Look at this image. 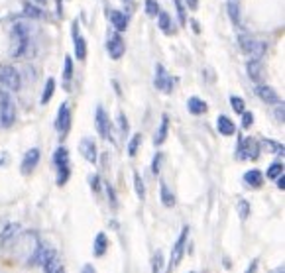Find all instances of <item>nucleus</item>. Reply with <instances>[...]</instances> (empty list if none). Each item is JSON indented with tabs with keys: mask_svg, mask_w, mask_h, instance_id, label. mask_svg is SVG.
<instances>
[{
	"mask_svg": "<svg viewBox=\"0 0 285 273\" xmlns=\"http://www.w3.org/2000/svg\"><path fill=\"white\" fill-rule=\"evenodd\" d=\"M189 273H195V272H189Z\"/></svg>",
	"mask_w": 285,
	"mask_h": 273,
	"instance_id": "4d7b16f0",
	"label": "nucleus"
},
{
	"mask_svg": "<svg viewBox=\"0 0 285 273\" xmlns=\"http://www.w3.org/2000/svg\"><path fill=\"white\" fill-rule=\"evenodd\" d=\"M256 270H258V260H254V262H252V266L246 270V273H256Z\"/></svg>",
	"mask_w": 285,
	"mask_h": 273,
	"instance_id": "3c124183",
	"label": "nucleus"
},
{
	"mask_svg": "<svg viewBox=\"0 0 285 273\" xmlns=\"http://www.w3.org/2000/svg\"><path fill=\"white\" fill-rule=\"evenodd\" d=\"M238 44H240V48H242L244 54L250 55V59H262L266 55V50H268V46L264 42H258V40L246 36V34L238 36Z\"/></svg>",
	"mask_w": 285,
	"mask_h": 273,
	"instance_id": "7ed1b4c3",
	"label": "nucleus"
},
{
	"mask_svg": "<svg viewBox=\"0 0 285 273\" xmlns=\"http://www.w3.org/2000/svg\"><path fill=\"white\" fill-rule=\"evenodd\" d=\"M230 107L234 109L236 114L246 112V103H244V99H240V97H230Z\"/></svg>",
	"mask_w": 285,
	"mask_h": 273,
	"instance_id": "72a5a7b5",
	"label": "nucleus"
},
{
	"mask_svg": "<svg viewBox=\"0 0 285 273\" xmlns=\"http://www.w3.org/2000/svg\"><path fill=\"white\" fill-rule=\"evenodd\" d=\"M187 2V6L191 8V10H197L199 8V0H185Z\"/></svg>",
	"mask_w": 285,
	"mask_h": 273,
	"instance_id": "8fccbe9b",
	"label": "nucleus"
},
{
	"mask_svg": "<svg viewBox=\"0 0 285 273\" xmlns=\"http://www.w3.org/2000/svg\"><path fill=\"white\" fill-rule=\"evenodd\" d=\"M254 124V114L252 112H242V128H250Z\"/></svg>",
	"mask_w": 285,
	"mask_h": 273,
	"instance_id": "a19ab883",
	"label": "nucleus"
},
{
	"mask_svg": "<svg viewBox=\"0 0 285 273\" xmlns=\"http://www.w3.org/2000/svg\"><path fill=\"white\" fill-rule=\"evenodd\" d=\"M152 273H166V258H164V252H162V250H158V252L154 254Z\"/></svg>",
	"mask_w": 285,
	"mask_h": 273,
	"instance_id": "b1692460",
	"label": "nucleus"
},
{
	"mask_svg": "<svg viewBox=\"0 0 285 273\" xmlns=\"http://www.w3.org/2000/svg\"><path fill=\"white\" fill-rule=\"evenodd\" d=\"M238 217L242 220H246L248 217H250V203L248 201H238Z\"/></svg>",
	"mask_w": 285,
	"mask_h": 273,
	"instance_id": "f704fd0d",
	"label": "nucleus"
},
{
	"mask_svg": "<svg viewBox=\"0 0 285 273\" xmlns=\"http://www.w3.org/2000/svg\"><path fill=\"white\" fill-rule=\"evenodd\" d=\"M83 273H97V270L93 268V264H85L83 266Z\"/></svg>",
	"mask_w": 285,
	"mask_h": 273,
	"instance_id": "09e8293b",
	"label": "nucleus"
},
{
	"mask_svg": "<svg viewBox=\"0 0 285 273\" xmlns=\"http://www.w3.org/2000/svg\"><path fill=\"white\" fill-rule=\"evenodd\" d=\"M0 85H4L10 91H20L22 77H20L18 69H14L12 65H2L0 63Z\"/></svg>",
	"mask_w": 285,
	"mask_h": 273,
	"instance_id": "39448f33",
	"label": "nucleus"
},
{
	"mask_svg": "<svg viewBox=\"0 0 285 273\" xmlns=\"http://www.w3.org/2000/svg\"><path fill=\"white\" fill-rule=\"evenodd\" d=\"M40 156H42V154H40L38 148H32V150L26 152V156H24V160H22V167H20L24 175H30V173L38 167V164H40Z\"/></svg>",
	"mask_w": 285,
	"mask_h": 273,
	"instance_id": "ddd939ff",
	"label": "nucleus"
},
{
	"mask_svg": "<svg viewBox=\"0 0 285 273\" xmlns=\"http://www.w3.org/2000/svg\"><path fill=\"white\" fill-rule=\"evenodd\" d=\"M278 273H284V270H280V272H278Z\"/></svg>",
	"mask_w": 285,
	"mask_h": 273,
	"instance_id": "5fc2aeb1",
	"label": "nucleus"
},
{
	"mask_svg": "<svg viewBox=\"0 0 285 273\" xmlns=\"http://www.w3.org/2000/svg\"><path fill=\"white\" fill-rule=\"evenodd\" d=\"M20 232V226L18 224H14V222H10V224H6L4 228H2V232H0V244H8L10 240H14V236Z\"/></svg>",
	"mask_w": 285,
	"mask_h": 273,
	"instance_id": "4be33fe9",
	"label": "nucleus"
},
{
	"mask_svg": "<svg viewBox=\"0 0 285 273\" xmlns=\"http://www.w3.org/2000/svg\"><path fill=\"white\" fill-rule=\"evenodd\" d=\"M160 193H162V203H164V207H175V197H173V193H171V189L162 181V185H160Z\"/></svg>",
	"mask_w": 285,
	"mask_h": 273,
	"instance_id": "393cba45",
	"label": "nucleus"
},
{
	"mask_svg": "<svg viewBox=\"0 0 285 273\" xmlns=\"http://www.w3.org/2000/svg\"><path fill=\"white\" fill-rule=\"evenodd\" d=\"M107 52H109V55H111L113 59H120V57L124 55V52H126V48H124V40L120 38V34H118L116 30H111V32H109Z\"/></svg>",
	"mask_w": 285,
	"mask_h": 273,
	"instance_id": "1a4fd4ad",
	"label": "nucleus"
},
{
	"mask_svg": "<svg viewBox=\"0 0 285 273\" xmlns=\"http://www.w3.org/2000/svg\"><path fill=\"white\" fill-rule=\"evenodd\" d=\"M73 44H75V57L79 59V61H85L87 59V42H85V38L79 34V24L77 22H73Z\"/></svg>",
	"mask_w": 285,
	"mask_h": 273,
	"instance_id": "f8f14e48",
	"label": "nucleus"
},
{
	"mask_svg": "<svg viewBox=\"0 0 285 273\" xmlns=\"http://www.w3.org/2000/svg\"><path fill=\"white\" fill-rule=\"evenodd\" d=\"M91 187H93L97 193L101 191V177H99V175H93V177H91Z\"/></svg>",
	"mask_w": 285,
	"mask_h": 273,
	"instance_id": "c03bdc74",
	"label": "nucleus"
},
{
	"mask_svg": "<svg viewBox=\"0 0 285 273\" xmlns=\"http://www.w3.org/2000/svg\"><path fill=\"white\" fill-rule=\"evenodd\" d=\"M246 69H248V75H250V79L254 83H262V79H264V63H262V59H250Z\"/></svg>",
	"mask_w": 285,
	"mask_h": 273,
	"instance_id": "2eb2a0df",
	"label": "nucleus"
},
{
	"mask_svg": "<svg viewBox=\"0 0 285 273\" xmlns=\"http://www.w3.org/2000/svg\"><path fill=\"white\" fill-rule=\"evenodd\" d=\"M69 177H71V167H69V165L57 167V185H59V187H63V185L69 181Z\"/></svg>",
	"mask_w": 285,
	"mask_h": 273,
	"instance_id": "7c9ffc66",
	"label": "nucleus"
},
{
	"mask_svg": "<svg viewBox=\"0 0 285 273\" xmlns=\"http://www.w3.org/2000/svg\"><path fill=\"white\" fill-rule=\"evenodd\" d=\"M187 109L191 114H195V116H199V114H205L207 112V103L203 101V99H199V97H191L189 101H187Z\"/></svg>",
	"mask_w": 285,
	"mask_h": 273,
	"instance_id": "412c9836",
	"label": "nucleus"
},
{
	"mask_svg": "<svg viewBox=\"0 0 285 273\" xmlns=\"http://www.w3.org/2000/svg\"><path fill=\"white\" fill-rule=\"evenodd\" d=\"M146 14L152 16V18H156L160 14V4L156 0H146Z\"/></svg>",
	"mask_w": 285,
	"mask_h": 273,
	"instance_id": "e433bc0d",
	"label": "nucleus"
},
{
	"mask_svg": "<svg viewBox=\"0 0 285 273\" xmlns=\"http://www.w3.org/2000/svg\"><path fill=\"white\" fill-rule=\"evenodd\" d=\"M107 16H109V20L113 22V30H116L118 34H120V32H126V28H128V16H126L124 12H120V10H109Z\"/></svg>",
	"mask_w": 285,
	"mask_h": 273,
	"instance_id": "4468645a",
	"label": "nucleus"
},
{
	"mask_svg": "<svg viewBox=\"0 0 285 273\" xmlns=\"http://www.w3.org/2000/svg\"><path fill=\"white\" fill-rule=\"evenodd\" d=\"M187 238H189V226H185L179 234V238L175 240L173 248H171V262H170V268H177L185 256V246H187Z\"/></svg>",
	"mask_w": 285,
	"mask_h": 273,
	"instance_id": "423d86ee",
	"label": "nucleus"
},
{
	"mask_svg": "<svg viewBox=\"0 0 285 273\" xmlns=\"http://www.w3.org/2000/svg\"><path fill=\"white\" fill-rule=\"evenodd\" d=\"M71 79H73V59L65 57V65H63V85H65V89L71 87Z\"/></svg>",
	"mask_w": 285,
	"mask_h": 273,
	"instance_id": "bb28decb",
	"label": "nucleus"
},
{
	"mask_svg": "<svg viewBox=\"0 0 285 273\" xmlns=\"http://www.w3.org/2000/svg\"><path fill=\"white\" fill-rule=\"evenodd\" d=\"M79 152H81V156H83L89 164H97L99 152H97V144H95V140H91V138H83V140H81V144H79Z\"/></svg>",
	"mask_w": 285,
	"mask_h": 273,
	"instance_id": "9b49d317",
	"label": "nucleus"
},
{
	"mask_svg": "<svg viewBox=\"0 0 285 273\" xmlns=\"http://www.w3.org/2000/svg\"><path fill=\"white\" fill-rule=\"evenodd\" d=\"M57 14H59V16L63 14V6H61V0H57Z\"/></svg>",
	"mask_w": 285,
	"mask_h": 273,
	"instance_id": "864d4df0",
	"label": "nucleus"
},
{
	"mask_svg": "<svg viewBox=\"0 0 285 273\" xmlns=\"http://www.w3.org/2000/svg\"><path fill=\"white\" fill-rule=\"evenodd\" d=\"M168 132H170V116L164 114V116H162V122H160V128H158V132H156V136H154V144H156V146H162V144L168 140Z\"/></svg>",
	"mask_w": 285,
	"mask_h": 273,
	"instance_id": "a211bd4d",
	"label": "nucleus"
},
{
	"mask_svg": "<svg viewBox=\"0 0 285 273\" xmlns=\"http://www.w3.org/2000/svg\"><path fill=\"white\" fill-rule=\"evenodd\" d=\"M95 126H97V132L103 140H111L113 138V132H111V120L107 116V112L103 107H97V114H95Z\"/></svg>",
	"mask_w": 285,
	"mask_h": 273,
	"instance_id": "6e6552de",
	"label": "nucleus"
},
{
	"mask_svg": "<svg viewBox=\"0 0 285 273\" xmlns=\"http://www.w3.org/2000/svg\"><path fill=\"white\" fill-rule=\"evenodd\" d=\"M124 2H132V0H124Z\"/></svg>",
	"mask_w": 285,
	"mask_h": 273,
	"instance_id": "6e6d98bb",
	"label": "nucleus"
},
{
	"mask_svg": "<svg viewBox=\"0 0 285 273\" xmlns=\"http://www.w3.org/2000/svg\"><path fill=\"white\" fill-rule=\"evenodd\" d=\"M54 164L56 167H65V165H69V152H67V148H57L56 154H54Z\"/></svg>",
	"mask_w": 285,
	"mask_h": 273,
	"instance_id": "a878e982",
	"label": "nucleus"
},
{
	"mask_svg": "<svg viewBox=\"0 0 285 273\" xmlns=\"http://www.w3.org/2000/svg\"><path fill=\"white\" fill-rule=\"evenodd\" d=\"M175 8H177L179 24H181V26H185V24H187V14H185V8H183V2H181V0H175Z\"/></svg>",
	"mask_w": 285,
	"mask_h": 273,
	"instance_id": "58836bf2",
	"label": "nucleus"
},
{
	"mask_svg": "<svg viewBox=\"0 0 285 273\" xmlns=\"http://www.w3.org/2000/svg\"><path fill=\"white\" fill-rule=\"evenodd\" d=\"M56 128L61 136H65V134L69 132V128H71V109H69V105H67V103H63V105L59 107L57 120H56Z\"/></svg>",
	"mask_w": 285,
	"mask_h": 273,
	"instance_id": "9d476101",
	"label": "nucleus"
},
{
	"mask_svg": "<svg viewBox=\"0 0 285 273\" xmlns=\"http://www.w3.org/2000/svg\"><path fill=\"white\" fill-rule=\"evenodd\" d=\"M238 160H258L260 158V144L252 138H240L236 148Z\"/></svg>",
	"mask_w": 285,
	"mask_h": 273,
	"instance_id": "20e7f679",
	"label": "nucleus"
},
{
	"mask_svg": "<svg viewBox=\"0 0 285 273\" xmlns=\"http://www.w3.org/2000/svg\"><path fill=\"white\" fill-rule=\"evenodd\" d=\"M276 118H278L280 122H284V120H285V107H284V103H278V107H276Z\"/></svg>",
	"mask_w": 285,
	"mask_h": 273,
	"instance_id": "37998d69",
	"label": "nucleus"
},
{
	"mask_svg": "<svg viewBox=\"0 0 285 273\" xmlns=\"http://www.w3.org/2000/svg\"><path fill=\"white\" fill-rule=\"evenodd\" d=\"M140 144H142V134H134L132 140H130V144H128V156H130V158H134V156L138 154Z\"/></svg>",
	"mask_w": 285,
	"mask_h": 273,
	"instance_id": "2f4dec72",
	"label": "nucleus"
},
{
	"mask_svg": "<svg viewBox=\"0 0 285 273\" xmlns=\"http://www.w3.org/2000/svg\"><path fill=\"white\" fill-rule=\"evenodd\" d=\"M154 85H156V89H158V91H162V93H166V95H170L171 91H173V79H171V75L166 71V67H164L162 63H158V65H156Z\"/></svg>",
	"mask_w": 285,
	"mask_h": 273,
	"instance_id": "0eeeda50",
	"label": "nucleus"
},
{
	"mask_svg": "<svg viewBox=\"0 0 285 273\" xmlns=\"http://www.w3.org/2000/svg\"><path fill=\"white\" fill-rule=\"evenodd\" d=\"M256 95H258L264 103H268V105H278V103H280L278 93H276L272 87H268V85H258V87H256Z\"/></svg>",
	"mask_w": 285,
	"mask_h": 273,
	"instance_id": "dca6fc26",
	"label": "nucleus"
},
{
	"mask_svg": "<svg viewBox=\"0 0 285 273\" xmlns=\"http://www.w3.org/2000/svg\"><path fill=\"white\" fill-rule=\"evenodd\" d=\"M276 183H278V189H282V191H284V189H285V177H284V173H282V175H280V177L276 179Z\"/></svg>",
	"mask_w": 285,
	"mask_h": 273,
	"instance_id": "de8ad7c7",
	"label": "nucleus"
},
{
	"mask_svg": "<svg viewBox=\"0 0 285 273\" xmlns=\"http://www.w3.org/2000/svg\"><path fill=\"white\" fill-rule=\"evenodd\" d=\"M244 183L250 185L252 189H260L264 185V173L260 169H250L244 173Z\"/></svg>",
	"mask_w": 285,
	"mask_h": 273,
	"instance_id": "f3484780",
	"label": "nucleus"
},
{
	"mask_svg": "<svg viewBox=\"0 0 285 273\" xmlns=\"http://www.w3.org/2000/svg\"><path fill=\"white\" fill-rule=\"evenodd\" d=\"M118 128H120L122 134H128V118H126L122 112L118 114Z\"/></svg>",
	"mask_w": 285,
	"mask_h": 273,
	"instance_id": "79ce46f5",
	"label": "nucleus"
},
{
	"mask_svg": "<svg viewBox=\"0 0 285 273\" xmlns=\"http://www.w3.org/2000/svg\"><path fill=\"white\" fill-rule=\"evenodd\" d=\"M6 160H8V154H6V152H0V167L6 164Z\"/></svg>",
	"mask_w": 285,
	"mask_h": 273,
	"instance_id": "603ef678",
	"label": "nucleus"
},
{
	"mask_svg": "<svg viewBox=\"0 0 285 273\" xmlns=\"http://www.w3.org/2000/svg\"><path fill=\"white\" fill-rule=\"evenodd\" d=\"M107 193H109V199H111V205L116 207V197H114V189L111 185H107Z\"/></svg>",
	"mask_w": 285,
	"mask_h": 273,
	"instance_id": "a18cd8bd",
	"label": "nucleus"
},
{
	"mask_svg": "<svg viewBox=\"0 0 285 273\" xmlns=\"http://www.w3.org/2000/svg\"><path fill=\"white\" fill-rule=\"evenodd\" d=\"M107 250H109L107 234H105V232H99V234L95 236V242H93V252H95L97 258H103V256L107 254Z\"/></svg>",
	"mask_w": 285,
	"mask_h": 273,
	"instance_id": "6ab92c4d",
	"label": "nucleus"
},
{
	"mask_svg": "<svg viewBox=\"0 0 285 273\" xmlns=\"http://www.w3.org/2000/svg\"><path fill=\"white\" fill-rule=\"evenodd\" d=\"M158 26H160V30L164 32V34H173V24H171V16L168 12H160L158 14Z\"/></svg>",
	"mask_w": 285,
	"mask_h": 273,
	"instance_id": "5701e85b",
	"label": "nucleus"
},
{
	"mask_svg": "<svg viewBox=\"0 0 285 273\" xmlns=\"http://www.w3.org/2000/svg\"><path fill=\"white\" fill-rule=\"evenodd\" d=\"M284 173V164H272L270 165V169H268V179H278L280 175Z\"/></svg>",
	"mask_w": 285,
	"mask_h": 273,
	"instance_id": "c9c22d12",
	"label": "nucleus"
},
{
	"mask_svg": "<svg viewBox=\"0 0 285 273\" xmlns=\"http://www.w3.org/2000/svg\"><path fill=\"white\" fill-rule=\"evenodd\" d=\"M24 14H26L28 18H44L42 8H38V6L30 4V2H24Z\"/></svg>",
	"mask_w": 285,
	"mask_h": 273,
	"instance_id": "c756f323",
	"label": "nucleus"
},
{
	"mask_svg": "<svg viewBox=\"0 0 285 273\" xmlns=\"http://www.w3.org/2000/svg\"><path fill=\"white\" fill-rule=\"evenodd\" d=\"M54 93H56V81H54V79H48V81H46V87H44V93H42V105H48V103L52 101Z\"/></svg>",
	"mask_w": 285,
	"mask_h": 273,
	"instance_id": "cd10ccee",
	"label": "nucleus"
},
{
	"mask_svg": "<svg viewBox=\"0 0 285 273\" xmlns=\"http://www.w3.org/2000/svg\"><path fill=\"white\" fill-rule=\"evenodd\" d=\"M134 189H136V195L140 197V201L146 199V185H144V179L140 177V173H134Z\"/></svg>",
	"mask_w": 285,
	"mask_h": 273,
	"instance_id": "c85d7f7f",
	"label": "nucleus"
},
{
	"mask_svg": "<svg viewBox=\"0 0 285 273\" xmlns=\"http://www.w3.org/2000/svg\"><path fill=\"white\" fill-rule=\"evenodd\" d=\"M227 8H228V14H230V20H232L234 24H238V22H240V8H238V4H236L234 0H230Z\"/></svg>",
	"mask_w": 285,
	"mask_h": 273,
	"instance_id": "473e14b6",
	"label": "nucleus"
},
{
	"mask_svg": "<svg viewBox=\"0 0 285 273\" xmlns=\"http://www.w3.org/2000/svg\"><path fill=\"white\" fill-rule=\"evenodd\" d=\"M217 128H219V132L223 134V136H234L236 134V126H234V122L225 116V114H221L219 118H217Z\"/></svg>",
	"mask_w": 285,
	"mask_h": 273,
	"instance_id": "aec40b11",
	"label": "nucleus"
},
{
	"mask_svg": "<svg viewBox=\"0 0 285 273\" xmlns=\"http://www.w3.org/2000/svg\"><path fill=\"white\" fill-rule=\"evenodd\" d=\"M26 2H30V4H34V6H38V8L48 6V0H26Z\"/></svg>",
	"mask_w": 285,
	"mask_h": 273,
	"instance_id": "49530a36",
	"label": "nucleus"
},
{
	"mask_svg": "<svg viewBox=\"0 0 285 273\" xmlns=\"http://www.w3.org/2000/svg\"><path fill=\"white\" fill-rule=\"evenodd\" d=\"M16 122V103L12 99V95L2 89L0 91V124L4 128H10Z\"/></svg>",
	"mask_w": 285,
	"mask_h": 273,
	"instance_id": "f03ea898",
	"label": "nucleus"
},
{
	"mask_svg": "<svg viewBox=\"0 0 285 273\" xmlns=\"http://www.w3.org/2000/svg\"><path fill=\"white\" fill-rule=\"evenodd\" d=\"M264 148H268V150H272V152L284 156V144H278V142H274V140H264Z\"/></svg>",
	"mask_w": 285,
	"mask_h": 273,
	"instance_id": "4c0bfd02",
	"label": "nucleus"
},
{
	"mask_svg": "<svg viewBox=\"0 0 285 273\" xmlns=\"http://www.w3.org/2000/svg\"><path fill=\"white\" fill-rule=\"evenodd\" d=\"M162 162H164V154H156V156H154V162H152V173H154V175H160Z\"/></svg>",
	"mask_w": 285,
	"mask_h": 273,
	"instance_id": "ea45409f",
	"label": "nucleus"
},
{
	"mask_svg": "<svg viewBox=\"0 0 285 273\" xmlns=\"http://www.w3.org/2000/svg\"><path fill=\"white\" fill-rule=\"evenodd\" d=\"M28 46H30V30L24 22H16L10 32V55L22 57L28 52Z\"/></svg>",
	"mask_w": 285,
	"mask_h": 273,
	"instance_id": "f257e3e1",
	"label": "nucleus"
}]
</instances>
